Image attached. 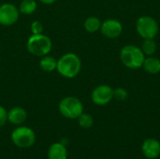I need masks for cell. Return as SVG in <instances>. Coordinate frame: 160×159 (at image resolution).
<instances>
[{"label": "cell", "instance_id": "3", "mask_svg": "<svg viewBox=\"0 0 160 159\" xmlns=\"http://www.w3.org/2000/svg\"><path fill=\"white\" fill-rule=\"evenodd\" d=\"M26 48L31 54L42 57L51 52L52 49V41L44 34L32 35L27 39Z\"/></svg>", "mask_w": 160, "mask_h": 159}, {"label": "cell", "instance_id": "18", "mask_svg": "<svg viewBox=\"0 0 160 159\" xmlns=\"http://www.w3.org/2000/svg\"><path fill=\"white\" fill-rule=\"evenodd\" d=\"M77 119H78L79 126L84 129H88V128L92 127L94 125V118L89 113L82 112Z\"/></svg>", "mask_w": 160, "mask_h": 159}, {"label": "cell", "instance_id": "21", "mask_svg": "<svg viewBox=\"0 0 160 159\" xmlns=\"http://www.w3.org/2000/svg\"><path fill=\"white\" fill-rule=\"evenodd\" d=\"M8 122V111L0 105V127Z\"/></svg>", "mask_w": 160, "mask_h": 159}, {"label": "cell", "instance_id": "13", "mask_svg": "<svg viewBox=\"0 0 160 159\" xmlns=\"http://www.w3.org/2000/svg\"><path fill=\"white\" fill-rule=\"evenodd\" d=\"M142 67L148 74L157 75L160 73V59L154 55L146 56Z\"/></svg>", "mask_w": 160, "mask_h": 159}, {"label": "cell", "instance_id": "9", "mask_svg": "<svg viewBox=\"0 0 160 159\" xmlns=\"http://www.w3.org/2000/svg\"><path fill=\"white\" fill-rule=\"evenodd\" d=\"M124 30L122 22L116 19H107L101 22L100 32L101 34L110 39H114L119 37Z\"/></svg>", "mask_w": 160, "mask_h": 159}, {"label": "cell", "instance_id": "5", "mask_svg": "<svg viewBox=\"0 0 160 159\" xmlns=\"http://www.w3.org/2000/svg\"><path fill=\"white\" fill-rule=\"evenodd\" d=\"M136 31L138 35L145 38H155L159 32V24L155 18L149 15H142L136 21Z\"/></svg>", "mask_w": 160, "mask_h": 159}, {"label": "cell", "instance_id": "22", "mask_svg": "<svg viewBox=\"0 0 160 159\" xmlns=\"http://www.w3.org/2000/svg\"><path fill=\"white\" fill-rule=\"evenodd\" d=\"M38 1L44 5H52L56 2V0H38Z\"/></svg>", "mask_w": 160, "mask_h": 159}, {"label": "cell", "instance_id": "8", "mask_svg": "<svg viewBox=\"0 0 160 159\" xmlns=\"http://www.w3.org/2000/svg\"><path fill=\"white\" fill-rule=\"evenodd\" d=\"M20 17L19 8L11 3H4L0 6V25L11 26L17 22Z\"/></svg>", "mask_w": 160, "mask_h": 159}, {"label": "cell", "instance_id": "16", "mask_svg": "<svg viewBox=\"0 0 160 159\" xmlns=\"http://www.w3.org/2000/svg\"><path fill=\"white\" fill-rule=\"evenodd\" d=\"M38 7V4L35 0H22L19 6V11L24 15H31L33 14Z\"/></svg>", "mask_w": 160, "mask_h": 159}, {"label": "cell", "instance_id": "19", "mask_svg": "<svg viewBox=\"0 0 160 159\" xmlns=\"http://www.w3.org/2000/svg\"><path fill=\"white\" fill-rule=\"evenodd\" d=\"M128 97V92L123 87H118L113 89V98L118 101H125Z\"/></svg>", "mask_w": 160, "mask_h": 159}, {"label": "cell", "instance_id": "15", "mask_svg": "<svg viewBox=\"0 0 160 159\" xmlns=\"http://www.w3.org/2000/svg\"><path fill=\"white\" fill-rule=\"evenodd\" d=\"M101 22H102L100 21L99 18H98L96 16H90L84 21L83 27L86 32L93 34V33H96L100 30Z\"/></svg>", "mask_w": 160, "mask_h": 159}, {"label": "cell", "instance_id": "14", "mask_svg": "<svg viewBox=\"0 0 160 159\" xmlns=\"http://www.w3.org/2000/svg\"><path fill=\"white\" fill-rule=\"evenodd\" d=\"M57 60L52 55H44L39 60V67L42 71L45 72H52L56 70Z\"/></svg>", "mask_w": 160, "mask_h": 159}, {"label": "cell", "instance_id": "10", "mask_svg": "<svg viewBox=\"0 0 160 159\" xmlns=\"http://www.w3.org/2000/svg\"><path fill=\"white\" fill-rule=\"evenodd\" d=\"M142 151L146 158H158L160 156V142L156 139H146L142 143Z\"/></svg>", "mask_w": 160, "mask_h": 159}, {"label": "cell", "instance_id": "7", "mask_svg": "<svg viewBox=\"0 0 160 159\" xmlns=\"http://www.w3.org/2000/svg\"><path fill=\"white\" fill-rule=\"evenodd\" d=\"M113 99V89L108 84L98 85L91 93V100L98 106H105Z\"/></svg>", "mask_w": 160, "mask_h": 159}, {"label": "cell", "instance_id": "20", "mask_svg": "<svg viewBox=\"0 0 160 159\" xmlns=\"http://www.w3.org/2000/svg\"><path fill=\"white\" fill-rule=\"evenodd\" d=\"M30 29H31L32 35H39V34H43L44 26L41 22L36 20L34 22H32V23L30 25Z\"/></svg>", "mask_w": 160, "mask_h": 159}, {"label": "cell", "instance_id": "1", "mask_svg": "<svg viewBox=\"0 0 160 159\" xmlns=\"http://www.w3.org/2000/svg\"><path fill=\"white\" fill-rule=\"evenodd\" d=\"M82 60L74 52H67L57 60L56 71L66 79L77 77L82 70Z\"/></svg>", "mask_w": 160, "mask_h": 159}, {"label": "cell", "instance_id": "17", "mask_svg": "<svg viewBox=\"0 0 160 159\" xmlns=\"http://www.w3.org/2000/svg\"><path fill=\"white\" fill-rule=\"evenodd\" d=\"M141 49L145 56H152L157 52L158 49L157 42L155 41L154 38H145L142 43Z\"/></svg>", "mask_w": 160, "mask_h": 159}, {"label": "cell", "instance_id": "6", "mask_svg": "<svg viewBox=\"0 0 160 159\" xmlns=\"http://www.w3.org/2000/svg\"><path fill=\"white\" fill-rule=\"evenodd\" d=\"M58 111L65 118L77 119L83 112V104L76 97H66L59 102Z\"/></svg>", "mask_w": 160, "mask_h": 159}, {"label": "cell", "instance_id": "11", "mask_svg": "<svg viewBox=\"0 0 160 159\" xmlns=\"http://www.w3.org/2000/svg\"><path fill=\"white\" fill-rule=\"evenodd\" d=\"M27 118L26 111L22 107H13L8 112V122L15 126L22 125Z\"/></svg>", "mask_w": 160, "mask_h": 159}, {"label": "cell", "instance_id": "12", "mask_svg": "<svg viewBox=\"0 0 160 159\" xmlns=\"http://www.w3.org/2000/svg\"><path fill=\"white\" fill-rule=\"evenodd\" d=\"M48 159H68L67 146L62 142L52 143L48 150Z\"/></svg>", "mask_w": 160, "mask_h": 159}, {"label": "cell", "instance_id": "4", "mask_svg": "<svg viewBox=\"0 0 160 159\" xmlns=\"http://www.w3.org/2000/svg\"><path fill=\"white\" fill-rule=\"evenodd\" d=\"M10 139L16 147L27 149L34 145L36 142V133L28 127L19 126L11 132Z\"/></svg>", "mask_w": 160, "mask_h": 159}, {"label": "cell", "instance_id": "2", "mask_svg": "<svg viewBox=\"0 0 160 159\" xmlns=\"http://www.w3.org/2000/svg\"><path fill=\"white\" fill-rule=\"evenodd\" d=\"M121 63L129 69H139L142 67L145 55L142 52L141 47L133 44L124 46L120 51Z\"/></svg>", "mask_w": 160, "mask_h": 159}]
</instances>
